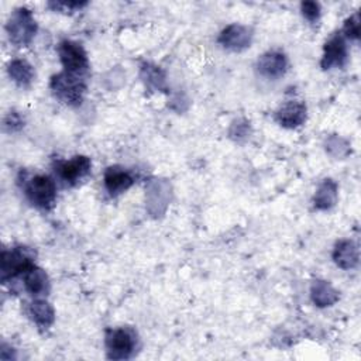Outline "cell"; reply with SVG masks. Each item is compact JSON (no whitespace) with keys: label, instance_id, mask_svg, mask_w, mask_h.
<instances>
[{"label":"cell","instance_id":"1","mask_svg":"<svg viewBox=\"0 0 361 361\" xmlns=\"http://www.w3.org/2000/svg\"><path fill=\"white\" fill-rule=\"evenodd\" d=\"M51 90L56 99L69 106H78L82 103L86 93V82L83 76L61 72L52 76Z\"/></svg>","mask_w":361,"mask_h":361},{"label":"cell","instance_id":"2","mask_svg":"<svg viewBox=\"0 0 361 361\" xmlns=\"http://www.w3.org/2000/svg\"><path fill=\"white\" fill-rule=\"evenodd\" d=\"M6 30L10 41L14 45L17 47L28 45L37 31V24L32 17V13L25 7H20L14 10V13L7 21Z\"/></svg>","mask_w":361,"mask_h":361},{"label":"cell","instance_id":"3","mask_svg":"<svg viewBox=\"0 0 361 361\" xmlns=\"http://www.w3.org/2000/svg\"><path fill=\"white\" fill-rule=\"evenodd\" d=\"M25 195L34 206L48 210L56 199L55 182L48 175H34L25 183Z\"/></svg>","mask_w":361,"mask_h":361},{"label":"cell","instance_id":"4","mask_svg":"<svg viewBox=\"0 0 361 361\" xmlns=\"http://www.w3.org/2000/svg\"><path fill=\"white\" fill-rule=\"evenodd\" d=\"M34 254L27 247H16L1 254V279H11L23 275L34 265Z\"/></svg>","mask_w":361,"mask_h":361},{"label":"cell","instance_id":"5","mask_svg":"<svg viewBox=\"0 0 361 361\" xmlns=\"http://www.w3.org/2000/svg\"><path fill=\"white\" fill-rule=\"evenodd\" d=\"M58 54L65 72L85 78L89 71V61L82 45L65 39L58 45Z\"/></svg>","mask_w":361,"mask_h":361},{"label":"cell","instance_id":"6","mask_svg":"<svg viewBox=\"0 0 361 361\" xmlns=\"http://www.w3.org/2000/svg\"><path fill=\"white\" fill-rule=\"evenodd\" d=\"M106 347L113 360L128 358L135 348V336L128 329H109L106 331Z\"/></svg>","mask_w":361,"mask_h":361},{"label":"cell","instance_id":"7","mask_svg":"<svg viewBox=\"0 0 361 361\" xmlns=\"http://www.w3.org/2000/svg\"><path fill=\"white\" fill-rule=\"evenodd\" d=\"M92 162L85 155L73 157L69 161L58 162L55 171L58 176L68 185H76L80 179H83L90 172Z\"/></svg>","mask_w":361,"mask_h":361},{"label":"cell","instance_id":"8","mask_svg":"<svg viewBox=\"0 0 361 361\" xmlns=\"http://www.w3.org/2000/svg\"><path fill=\"white\" fill-rule=\"evenodd\" d=\"M252 31L243 24H230L219 35V42L230 51H243L250 47Z\"/></svg>","mask_w":361,"mask_h":361},{"label":"cell","instance_id":"9","mask_svg":"<svg viewBox=\"0 0 361 361\" xmlns=\"http://www.w3.org/2000/svg\"><path fill=\"white\" fill-rule=\"evenodd\" d=\"M257 68L259 75L268 79H278L285 75L288 69V61L285 54L279 51H268L259 56Z\"/></svg>","mask_w":361,"mask_h":361},{"label":"cell","instance_id":"10","mask_svg":"<svg viewBox=\"0 0 361 361\" xmlns=\"http://www.w3.org/2000/svg\"><path fill=\"white\" fill-rule=\"evenodd\" d=\"M347 61V45L341 35H333L324 45V54L322 58V68L330 69L333 66H343Z\"/></svg>","mask_w":361,"mask_h":361},{"label":"cell","instance_id":"11","mask_svg":"<svg viewBox=\"0 0 361 361\" xmlns=\"http://www.w3.org/2000/svg\"><path fill=\"white\" fill-rule=\"evenodd\" d=\"M103 180L110 196H117L133 186L134 176L121 166H109L104 172Z\"/></svg>","mask_w":361,"mask_h":361},{"label":"cell","instance_id":"12","mask_svg":"<svg viewBox=\"0 0 361 361\" xmlns=\"http://www.w3.org/2000/svg\"><path fill=\"white\" fill-rule=\"evenodd\" d=\"M275 118L282 127H299L306 120V104L299 100H290L276 111Z\"/></svg>","mask_w":361,"mask_h":361},{"label":"cell","instance_id":"13","mask_svg":"<svg viewBox=\"0 0 361 361\" xmlns=\"http://www.w3.org/2000/svg\"><path fill=\"white\" fill-rule=\"evenodd\" d=\"M333 259L341 269L355 268L358 264V250L350 240H341L336 244L333 251Z\"/></svg>","mask_w":361,"mask_h":361},{"label":"cell","instance_id":"14","mask_svg":"<svg viewBox=\"0 0 361 361\" xmlns=\"http://www.w3.org/2000/svg\"><path fill=\"white\" fill-rule=\"evenodd\" d=\"M23 279H24L25 289L34 296L47 295L49 290V282L45 271H42L35 265H32L30 269H27L23 274Z\"/></svg>","mask_w":361,"mask_h":361},{"label":"cell","instance_id":"15","mask_svg":"<svg viewBox=\"0 0 361 361\" xmlns=\"http://www.w3.org/2000/svg\"><path fill=\"white\" fill-rule=\"evenodd\" d=\"M30 314L32 316L34 322L42 329L49 327L54 323V319H55V313H54L52 306L44 299H35L30 305Z\"/></svg>","mask_w":361,"mask_h":361},{"label":"cell","instance_id":"16","mask_svg":"<svg viewBox=\"0 0 361 361\" xmlns=\"http://www.w3.org/2000/svg\"><path fill=\"white\" fill-rule=\"evenodd\" d=\"M10 78L20 86H28L34 79V69L25 59H13L8 63Z\"/></svg>","mask_w":361,"mask_h":361},{"label":"cell","instance_id":"17","mask_svg":"<svg viewBox=\"0 0 361 361\" xmlns=\"http://www.w3.org/2000/svg\"><path fill=\"white\" fill-rule=\"evenodd\" d=\"M337 200V185L331 179H326L317 189L314 195L316 209L326 210L330 209Z\"/></svg>","mask_w":361,"mask_h":361},{"label":"cell","instance_id":"18","mask_svg":"<svg viewBox=\"0 0 361 361\" xmlns=\"http://www.w3.org/2000/svg\"><path fill=\"white\" fill-rule=\"evenodd\" d=\"M337 292L326 281H314L312 285V299L317 306H330L337 300Z\"/></svg>","mask_w":361,"mask_h":361},{"label":"cell","instance_id":"19","mask_svg":"<svg viewBox=\"0 0 361 361\" xmlns=\"http://www.w3.org/2000/svg\"><path fill=\"white\" fill-rule=\"evenodd\" d=\"M141 75L149 86H154L157 89H164L165 87V76H164V72L158 66L145 63L141 68Z\"/></svg>","mask_w":361,"mask_h":361},{"label":"cell","instance_id":"20","mask_svg":"<svg viewBox=\"0 0 361 361\" xmlns=\"http://www.w3.org/2000/svg\"><path fill=\"white\" fill-rule=\"evenodd\" d=\"M343 31L345 37H348L350 39L357 41L360 38V14L358 13H354L344 21Z\"/></svg>","mask_w":361,"mask_h":361},{"label":"cell","instance_id":"21","mask_svg":"<svg viewBox=\"0 0 361 361\" xmlns=\"http://www.w3.org/2000/svg\"><path fill=\"white\" fill-rule=\"evenodd\" d=\"M300 10L303 17L310 23L317 21L320 17V6L316 1H303L300 4Z\"/></svg>","mask_w":361,"mask_h":361},{"label":"cell","instance_id":"22","mask_svg":"<svg viewBox=\"0 0 361 361\" xmlns=\"http://www.w3.org/2000/svg\"><path fill=\"white\" fill-rule=\"evenodd\" d=\"M86 1H51L48 3L49 7L54 10H61V11H75L78 8H82L86 6Z\"/></svg>","mask_w":361,"mask_h":361},{"label":"cell","instance_id":"23","mask_svg":"<svg viewBox=\"0 0 361 361\" xmlns=\"http://www.w3.org/2000/svg\"><path fill=\"white\" fill-rule=\"evenodd\" d=\"M23 118L20 117L18 113L16 111H10L6 118H4V127H7L10 131H16L18 128H21L24 124H23Z\"/></svg>","mask_w":361,"mask_h":361},{"label":"cell","instance_id":"24","mask_svg":"<svg viewBox=\"0 0 361 361\" xmlns=\"http://www.w3.org/2000/svg\"><path fill=\"white\" fill-rule=\"evenodd\" d=\"M247 123L243 121V124L240 121H235L233 126H231V130H230V135L235 140L241 138V137H247Z\"/></svg>","mask_w":361,"mask_h":361}]
</instances>
